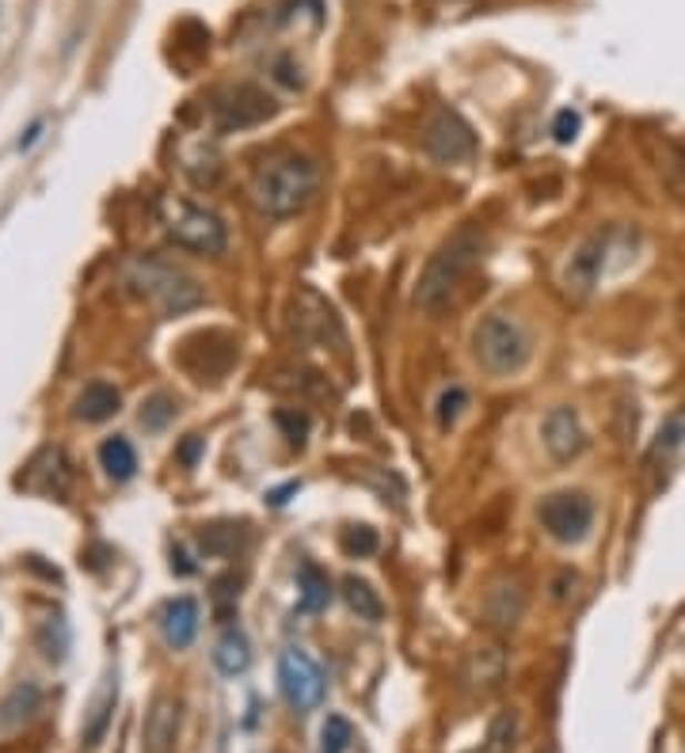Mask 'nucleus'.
I'll return each mask as SVG.
<instances>
[{
    "instance_id": "c85d7f7f",
    "label": "nucleus",
    "mask_w": 685,
    "mask_h": 753,
    "mask_svg": "<svg viewBox=\"0 0 685 753\" xmlns=\"http://www.w3.org/2000/svg\"><path fill=\"white\" fill-rule=\"evenodd\" d=\"M346 746H351V723L343 715H328L320 731V753H346Z\"/></svg>"
},
{
    "instance_id": "393cba45",
    "label": "nucleus",
    "mask_w": 685,
    "mask_h": 753,
    "mask_svg": "<svg viewBox=\"0 0 685 753\" xmlns=\"http://www.w3.org/2000/svg\"><path fill=\"white\" fill-rule=\"evenodd\" d=\"M465 407H469V393L461 385H450L446 393L439 396V404H434V423H439V430L457 427V419L465 415Z\"/></svg>"
},
{
    "instance_id": "4be33fe9",
    "label": "nucleus",
    "mask_w": 685,
    "mask_h": 753,
    "mask_svg": "<svg viewBox=\"0 0 685 753\" xmlns=\"http://www.w3.org/2000/svg\"><path fill=\"white\" fill-rule=\"evenodd\" d=\"M343 601H346V609H351L359 620H366V624H377V620L385 617L381 593L373 590L366 579H359V574H346L343 579Z\"/></svg>"
},
{
    "instance_id": "4468645a",
    "label": "nucleus",
    "mask_w": 685,
    "mask_h": 753,
    "mask_svg": "<svg viewBox=\"0 0 685 753\" xmlns=\"http://www.w3.org/2000/svg\"><path fill=\"white\" fill-rule=\"evenodd\" d=\"M506 678V654L503 647H473L465 659V685L476 689V693H492V689H500Z\"/></svg>"
},
{
    "instance_id": "0eeeda50",
    "label": "nucleus",
    "mask_w": 685,
    "mask_h": 753,
    "mask_svg": "<svg viewBox=\"0 0 685 753\" xmlns=\"http://www.w3.org/2000/svg\"><path fill=\"white\" fill-rule=\"evenodd\" d=\"M279 689L286 696V704L293 712H316L328 696V678L320 670V662L301 647H290V651L279 654Z\"/></svg>"
},
{
    "instance_id": "5701e85b",
    "label": "nucleus",
    "mask_w": 685,
    "mask_h": 753,
    "mask_svg": "<svg viewBox=\"0 0 685 753\" xmlns=\"http://www.w3.org/2000/svg\"><path fill=\"white\" fill-rule=\"evenodd\" d=\"M39 685L34 681H23V685H16L12 693H8V700L0 704V726H12V723H20L27 720L31 712H39Z\"/></svg>"
},
{
    "instance_id": "7c9ffc66",
    "label": "nucleus",
    "mask_w": 685,
    "mask_h": 753,
    "mask_svg": "<svg viewBox=\"0 0 685 753\" xmlns=\"http://www.w3.org/2000/svg\"><path fill=\"white\" fill-rule=\"evenodd\" d=\"M575 134H580V114H575L572 108H564L553 122V138L560 141V145H567V141H575Z\"/></svg>"
},
{
    "instance_id": "f03ea898",
    "label": "nucleus",
    "mask_w": 685,
    "mask_h": 753,
    "mask_svg": "<svg viewBox=\"0 0 685 753\" xmlns=\"http://www.w3.org/2000/svg\"><path fill=\"white\" fill-rule=\"evenodd\" d=\"M480 252H484V228L480 225H461L450 241L439 244V252L426 260L415 286V305L423 313H442L450 305L453 294L461 289V282L469 278V271L476 267Z\"/></svg>"
},
{
    "instance_id": "2eb2a0df",
    "label": "nucleus",
    "mask_w": 685,
    "mask_h": 753,
    "mask_svg": "<svg viewBox=\"0 0 685 753\" xmlns=\"http://www.w3.org/2000/svg\"><path fill=\"white\" fill-rule=\"evenodd\" d=\"M526 609V587L518 579H500L484 598V617L492 620L495 628H514Z\"/></svg>"
},
{
    "instance_id": "7ed1b4c3",
    "label": "nucleus",
    "mask_w": 685,
    "mask_h": 753,
    "mask_svg": "<svg viewBox=\"0 0 685 753\" xmlns=\"http://www.w3.org/2000/svg\"><path fill=\"white\" fill-rule=\"evenodd\" d=\"M122 282L130 286V294L149 301L160 316L191 313V308H199L206 301V289L199 286V278H191L175 263L157 260V255H133V260H127Z\"/></svg>"
},
{
    "instance_id": "9b49d317",
    "label": "nucleus",
    "mask_w": 685,
    "mask_h": 753,
    "mask_svg": "<svg viewBox=\"0 0 685 753\" xmlns=\"http://www.w3.org/2000/svg\"><path fill=\"white\" fill-rule=\"evenodd\" d=\"M606 255H610V233H591L575 244V252L567 255L564 271H560V286L567 289L572 297H586L594 286H598L602 271H606Z\"/></svg>"
},
{
    "instance_id": "6ab92c4d",
    "label": "nucleus",
    "mask_w": 685,
    "mask_h": 753,
    "mask_svg": "<svg viewBox=\"0 0 685 753\" xmlns=\"http://www.w3.org/2000/svg\"><path fill=\"white\" fill-rule=\"evenodd\" d=\"M332 593L335 590H332V579H328L324 567L301 563V571H298V609L301 613H324Z\"/></svg>"
},
{
    "instance_id": "473e14b6",
    "label": "nucleus",
    "mask_w": 685,
    "mask_h": 753,
    "mask_svg": "<svg viewBox=\"0 0 685 753\" xmlns=\"http://www.w3.org/2000/svg\"><path fill=\"white\" fill-rule=\"evenodd\" d=\"M39 130H42V122H34L31 130H27V134L20 138V149H27V145H34V138H39Z\"/></svg>"
},
{
    "instance_id": "a211bd4d",
    "label": "nucleus",
    "mask_w": 685,
    "mask_h": 753,
    "mask_svg": "<svg viewBox=\"0 0 685 753\" xmlns=\"http://www.w3.org/2000/svg\"><path fill=\"white\" fill-rule=\"evenodd\" d=\"M213 666H218L225 678H240L248 666H252V643L240 628H225L221 640L213 643Z\"/></svg>"
},
{
    "instance_id": "f8f14e48",
    "label": "nucleus",
    "mask_w": 685,
    "mask_h": 753,
    "mask_svg": "<svg viewBox=\"0 0 685 753\" xmlns=\"http://www.w3.org/2000/svg\"><path fill=\"white\" fill-rule=\"evenodd\" d=\"M541 441H545L548 457H553L556 465H572V460H580L586 454L591 434H586L575 407L556 404L553 411L545 415V423H541Z\"/></svg>"
},
{
    "instance_id": "1a4fd4ad",
    "label": "nucleus",
    "mask_w": 685,
    "mask_h": 753,
    "mask_svg": "<svg viewBox=\"0 0 685 753\" xmlns=\"http://www.w3.org/2000/svg\"><path fill=\"white\" fill-rule=\"evenodd\" d=\"M423 149L439 164H469L476 156V134L457 111L439 108L423 122Z\"/></svg>"
},
{
    "instance_id": "412c9836",
    "label": "nucleus",
    "mask_w": 685,
    "mask_h": 753,
    "mask_svg": "<svg viewBox=\"0 0 685 753\" xmlns=\"http://www.w3.org/2000/svg\"><path fill=\"white\" fill-rule=\"evenodd\" d=\"M518 731H522L518 712H514V708H500V712L492 715V723H487L484 742L469 753H514V746H518Z\"/></svg>"
},
{
    "instance_id": "9d476101",
    "label": "nucleus",
    "mask_w": 685,
    "mask_h": 753,
    "mask_svg": "<svg viewBox=\"0 0 685 753\" xmlns=\"http://www.w3.org/2000/svg\"><path fill=\"white\" fill-rule=\"evenodd\" d=\"M293 327H298L301 339L316 343V347H340V350L346 347V335L335 308L309 286H301L298 294H293Z\"/></svg>"
},
{
    "instance_id": "cd10ccee",
    "label": "nucleus",
    "mask_w": 685,
    "mask_h": 753,
    "mask_svg": "<svg viewBox=\"0 0 685 753\" xmlns=\"http://www.w3.org/2000/svg\"><path fill=\"white\" fill-rule=\"evenodd\" d=\"M340 548L351 556V560H366V556L377 552V533H373L370 526H351V529H343Z\"/></svg>"
},
{
    "instance_id": "f3484780",
    "label": "nucleus",
    "mask_w": 685,
    "mask_h": 753,
    "mask_svg": "<svg viewBox=\"0 0 685 753\" xmlns=\"http://www.w3.org/2000/svg\"><path fill=\"white\" fill-rule=\"evenodd\" d=\"M122 407V393L114 385H107V380H92V385H84V393L73 400V415L80 423H107L114 419Z\"/></svg>"
},
{
    "instance_id": "b1692460",
    "label": "nucleus",
    "mask_w": 685,
    "mask_h": 753,
    "mask_svg": "<svg viewBox=\"0 0 685 753\" xmlns=\"http://www.w3.org/2000/svg\"><path fill=\"white\" fill-rule=\"evenodd\" d=\"M114 696H119V685L107 678L103 693L95 696V704H92V720H88V726H84V742H88V746H95V742L103 739L107 720H111V708H114Z\"/></svg>"
},
{
    "instance_id": "a878e982",
    "label": "nucleus",
    "mask_w": 685,
    "mask_h": 753,
    "mask_svg": "<svg viewBox=\"0 0 685 753\" xmlns=\"http://www.w3.org/2000/svg\"><path fill=\"white\" fill-rule=\"evenodd\" d=\"M175 407H180V404H175L168 393L149 396V400L141 404V415H138V419H141V427H145V430H164L168 423L175 419Z\"/></svg>"
},
{
    "instance_id": "20e7f679",
    "label": "nucleus",
    "mask_w": 685,
    "mask_h": 753,
    "mask_svg": "<svg viewBox=\"0 0 685 753\" xmlns=\"http://www.w3.org/2000/svg\"><path fill=\"white\" fill-rule=\"evenodd\" d=\"M157 210H160L164 233L180 247H187V252H199V255L229 252V225L221 221V214L183 199V194H164V199L157 202Z\"/></svg>"
},
{
    "instance_id": "f257e3e1",
    "label": "nucleus",
    "mask_w": 685,
    "mask_h": 753,
    "mask_svg": "<svg viewBox=\"0 0 685 753\" xmlns=\"http://www.w3.org/2000/svg\"><path fill=\"white\" fill-rule=\"evenodd\" d=\"M248 194L266 217H298L320 194V164L305 153H274L252 172Z\"/></svg>"
},
{
    "instance_id": "423d86ee",
    "label": "nucleus",
    "mask_w": 685,
    "mask_h": 753,
    "mask_svg": "<svg viewBox=\"0 0 685 753\" xmlns=\"http://www.w3.org/2000/svg\"><path fill=\"white\" fill-rule=\"evenodd\" d=\"M537 521L556 545H580L594 529V499L586 491H553L537 502Z\"/></svg>"
},
{
    "instance_id": "dca6fc26",
    "label": "nucleus",
    "mask_w": 685,
    "mask_h": 753,
    "mask_svg": "<svg viewBox=\"0 0 685 753\" xmlns=\"http://www.w3.org/2000/svg\"><path fill=\"white\" fill-rule=\"evenodd\" d=\"M175 734H180V704L172 696H157L153 712L145 715V750L172 753Z\"/></svg>"
},
{
    "instance_id": "ddd939ff",
    "label": "nucleus",
    "mask_w": 685,
    "mask_h": 753,
    "mask_svg": "<svg viewBox=\"0 0 685 753\" xmlns=\"http://www.w3.org/2000/svg\"><path fill=\"white\" fill-rule=\"evenodd\" d=\"M160 635H164V643L172 647V651H187V647L194 643V635H199V624H202V613H199V601L187 598H172L164 609H160Z\"/></svg>"
},
{
    "instance_id": "39448f33",
    "label": "nucleus",
    "mask_w": 685,
    "mask_h": 753,
    "mask_svg": "<svg viewBox=\"0 0 685 753\" xmlns=\"http://www.w3.org/2000/svg\"><path fill=\"white\" fill-rule=\"evenodd\" d=\"M533 354V339L522 327V320L506 313H487L484 320L473 327V358L484 374L492 377H511L518 374Z\"/></svg>"
},
{
    "instance_id": "6e6552de",
    "label": "nucleus",
    "mask_w": 685,
    "mask_h": 753,
    "mask_svg": "<svg viewBox=\"0 0 685 753\" xmlns=\"http://www.w3.org/2000/svg\"><path fill=\"white\" fill-rule=\"evenodd\" d=\"M279 111L274 95H266L260 84H229L213 95L210 114H213V126L221 134H233V130H248V126H260L271 114Z\"/></svg>"
},
{
    "instance_id": "bb28decb",
    "label": "nucleus",
    "mask_w": 685,
    "mask_h": 753,
    "mask_svg": "<svg viewBox=\"0 0 685 753\" xmlns=\"http://www.w3.org/2000/svg\"><path fill=\"white\" fill-rule=\"evenodd\" d=\"M682 441H685V407L682 411H674L671 419L663 423V430H659V438H655V446H652V460H666L674 454V449H682Z\"/></svg>"
},
{
    "instance_id": "2f4dec72",
    "label": "nucleus",
    "mask_w": 685,
    "mask_h": 753,
    "mask_svg": "<svg viewBox=\"0 0 685 753\" xmlns=\"http://www.w3.org/2000/svg\"><path fill=\"white\" fill-rule=\"evenodd\" d=\"M199 454H202V438H199V434H187V441L180 446V454H175V457H180L183 465L191 468L194 460H199Z\"/></svg>"
},
{
    "instance_id": "aec40b11",
    "label": "nucleus",
    "mask_w": 685,
    "mask_h": 753,
    "mask_svg": "<svg viewBox=\"0 0 685 753\" xmlns=\"http://www.w3.org/2000/svg\"><path fill=\"white\" fill-rule=\"evenodd\" d=\"M100 468L114 484L133 480V476H138V449L130 446V438H122V434L107 438L100 446Z\"/></svg>"
},
{
    "instance_id": "c756f323",
    "label": "nucleus",
    "mask_w": 685,
    "mask_h": 753,
    "mask_svg": "<svg viewBox=\"0 0 685 753\" xmlns=\"http://www.w3.org/2000/svg\"><path fill=\"white\" fill-rule=\"evenodd\" d=\"M274 423H279L282 430H286V438L293 446H305V434H309V415L305 411H293V407H282L279 415H274Z\"/></svg>"
}]
</instances>
